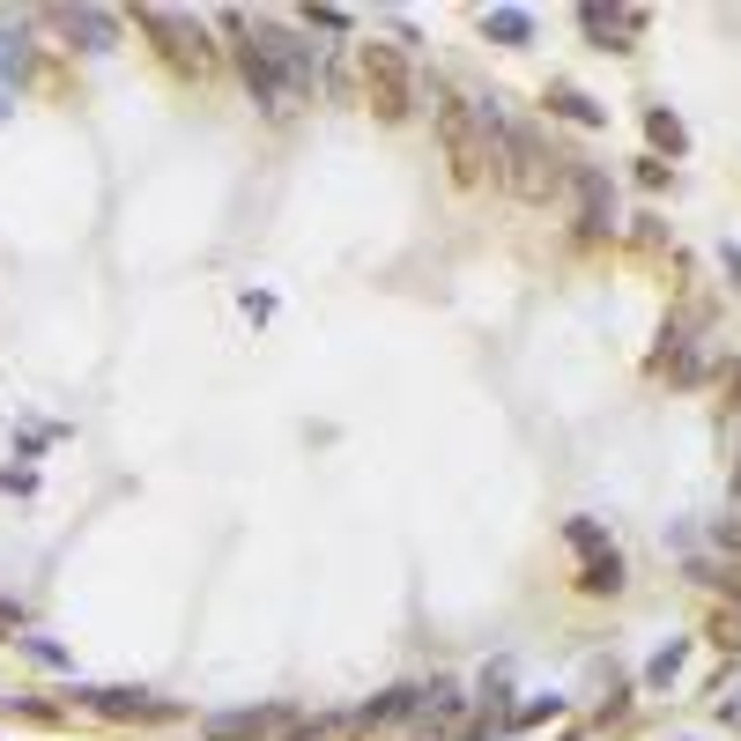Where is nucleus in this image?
<instances>
[{
    "instance_id": "nucleus-20",
    "label": "nucleus",
    "mask_w": 741,
    "mask_h": 741,
    "mask_svg": "<svg viewBox=\"0 0 741 741\" xmlns=\"http://www.w3.org/2000/svg\"><path fill=\"white\" fill-rule=\"evenodd\" d=\"M727 719H734V727H741V697H734V705H727Z\"/></svg>"
},
{
    "instance_id": "nucleus-14",
    "label": "nucleus",
    "mask_w": 741,
    "mask_h": 741,
    "mask_svg": "<svg viewBox=\"0 0 741 741\" xmlns=\"http://www.w3.org/2000/svg\"><path fill=\"white\" fill-rule=\"evenodd\" d=\"M712 645L719 653H741V608H719L712 616Z\"/></svg>"
},
{
    "instance_id": "nucleus-19",
    "label": "nucleus",
    "mask_w": 741,
    "mask_h": 741,
    "mask_svg": "<svg viewBox=\"0 0 741 741\" xmlns=\"http://www.w3.org/2000/svg\"><path fill=\"white\" fill-rule=\"evenodd\" d=\"M727 274H734V282H741V246H727Z\"/></svg>"
},
{
    "instance_id": "nucleus-1",
    "label": "nucleus",
    "mask_w": 741,
    "mask_h": 741,
    "mask_svg": "<svg viewBox=\"0 0 741 741\" xmlns=\"http://www.w3.org/2000/svg\"><path fill=\"white\" fill-rule=\"evenodd\" d=\"M490 134H497V171H504V186H512L519 200H556L571 186V156H556V148L534 134V126H504L490 112Z\"/></svg>"
},
{
    "instance_id": "nucleus-8",
    "label": "nucleus",
    "mask_w": 741,
    "mask_h": 741,
    "mask_svg": "<svg viewBox=\"0 0 741 741\" xmlns=\"http://www.w3.org/2000/svg\"><path fill=\"white\" fill-rule=\"evenodd\" d=\"M282 727V712H216L208 719V734L216 741H246V734H274Z\"/></svg>"
},
{
    "instance_id": "nucleus-9",
    "label": "nucleus",
    "mask_w": 741,
    "mask_h": 741,
    "mask_svg": "<svg viewBox=\"0 0 741 741\" xmlns=\"http://www.w3.org/2000/svg\"><path fill=\"white\" fill-rule=\"evenodd\" d=\"M90 705L112 719H164L171 705H156V697H126V690H90Z\"/></svg>"
},
{
    "instance_id": "nucleus-18",
    "label": "nucleus",
    "mask_w": 741,
    "mask_h": 741,
    "mask_svg": "<svg viewBox=\"0 0 741 741\" xmlns=\"http://www.w3.org/2000/svg\"><path fill=\"white\" fill-rule=\"evenodd\" d=\"M719 394H727V408H741V364L719 370Z\"/></svg>"
},
{
    "instance_id": "nucleus-6",
    "label": "nucleus",
    "mask_w": 741,
    "mask_h": 741,
    "mask_svg": "<svg viewBox=\"0 0 741 741\" xmlns=\"http://www.w3.org/2000/svg\"><path fill=\"white\" fill-rule=\"evenodd\" d=\"M578 23H586L593 30V38H608V45H630V38H638V30H645V15H638V8H578Z\"/></svg>"
},
{
    "instance_id": "nucleus-13",
    "label": "nucleus",
    "mask_w": 741,
    "mask_h": 741,
    "mask_svg": "<svg viewBox=\"0 0 741 741\" xmlns=\"http://www.w3.org/2000/svg\"><path fill=\"white\" fill-rule=\"evenodd\" d=\"M549 104H556L564 119H578V126H601V104H593V97H578V90H549Z\"/></svg>"
},
{
    "instance_id": "nucleus-5",
    "label": "nucleus",
    "mask_w": 741,
    "mask_h": 741,
    "mask_svg": "<svg viewBox=\"0 0 741 741\" xmlns=\"http://www.w3.org/2000/svg\"><path fill=\"white\" fill-rule=\"evenodd\" d=\"M571 200H578V230H608L616 222V200H608L601 171H571Z\"/></svg>"
},
{
    "instance_id": "nucleus-11",
    "label": "nucleus",
    "mask_w": 741,
    "mask_h": 741,
    "mask_svg": "<svg viewBox=\"0 0 741 741\" xmlns=\"http://www.w3.org/2000/svg\"><path fill=\"white\" fill-rule=\"evenodd\" d=\"M482 30H490L497 45H526V38H534V23H526L519 8H497V15H482Z\"/></svg>"
},
{
    "instance_id": "nucleus-7",
    "label": "nucleus",
    "mask_w": 741,
    "mask_h": 741,
    "mask_svg": "<svg viewBox=\"0 0 741 741\" xmlns=\"http://www.w3.org/2000/svg\"><path fill=\"white\" fill-rule=\"evenodd\" d=\"M60 23H67V38H82L90 52H112V45H119V15H104V8H67Z\"/></svg>"
},
{
    "instance_id": "nucleus-16",
    "label": "nucleus",
    "mask_w": 741,
    "mask_h": 741,
    "mask_svg": "<svg viewBox=\"0 0 741 741\" xmlns=\"http://www.w3.org/2000/svg\"><path fill=\"white\" fill-rule=\"evenodd\" d=\"M712 542H719V549H727V556L741 564V512H734V519H719V526H712Z\"/></svg>"
},
{
    "instance_id": "nucleus-17",
    "label": "nucleus",
    "mask_w": 741,
    "mask_h": 741,
    "mask_svg": "<svg viewBox=\"0 0 741 741\" xmlns=\"http://www.w3.org/2000/svg\"><path fill=\"white\" fill-rule=\"evenodd\" d=\"M675 667H682V645H667V653H660V660H653V667H645V675H653V682H667Z\"/></svg>"
},
{
    "instance_id": "nucleus-3",
    "label": "nucleus",
    "mask_w": 741,
    "mask_h": 741,
    "mask_svg": "<svg viewBox=\"0 0 741 741\" xmlns=\"http://www.w3.org/2000/svg\"><path fill=\"white\" fill-rule=\"evenodd\" d=\"M356 82H364V104H370L386 126L408 119L416 90H408V60H400V45H378V38H364V45H356Z\"/></svg>"
},
{
    "instance_id": "nucleus-10",
    "label": "nucleus",
    "mask_w": 741,
    "mask_h": 741,
    "mask_svg": "<svg viewBox=\"0 0 741 741\" xmlns=\"http://www.w3.org/2000/svg\"><path fill=\"white\" fill-rule=\"evenodd\" d=\"M578 586H586V593H616V586H623V556H616V549H601V556H586V571H578Z\"/></svg>"
},
{
    "instance_id": "nucleus-15",
    "label": "nucleus",
    "mask_w": 741,
    "mask_h": 741,
    "mask_svg": "<svg viewBox=\"0 0 741 741\" xmlns=\"http://www.w3.org/2000/svg\"><path fill=\"white\" fill-rule=\"evenodd\" d=\"M571 549H586V556H601V549H608V534H601L593 519H571Z\"/></svg>"
},
{
    "instance_id": "nucleus-12",
    "label": "nucleus",
    "mask_w": 741,
    "mask_h": 741,
    "mask_svg": "<svg viewBox=\"0 0 741 741\" xmlns=\"http://www.w3.org/2000/svg\"><path fill=\"white\" fill-rule=\"evenodd\" d=\"M645 134H653L667 156H682V148H690V134H682V119H675V112H645Z\"/></svg>"
},
{
    "instance_id": "nucleus-2",
    "label": "nucleus",
    "mask_w": 741,
    "mask_h": 741,
    "mask_svg": "<svg viewBox=\"0 0 741 741\" xmlns=\"http://www.w3.org/2000/svg\"><path fill=\"white\" fill-rule=\"evenodd\" d=\"M438 142H445V164L460 186H482L497 171V134H490V112H474V104L445 97L438 104Z\"/></svg>"
},
{
    "instance_id": "nucleus-4",
    "label": "nucleus",
    "mask_w": 741,
    "mask_h": 741,
    "mask_svg": "<svg viewBox=\"0 0 741 741\" xmlns=\"http://www.w3.org/2000/svg\"><path fill=\"white\" fill-rule=\"evenodd\" d=\"M142 23L164 38V60H171L178 74H194L200 82V74L216 67V45H208V30L200 23H186V15H171V8H142Z\"/></svg>"
}]
</instances>
